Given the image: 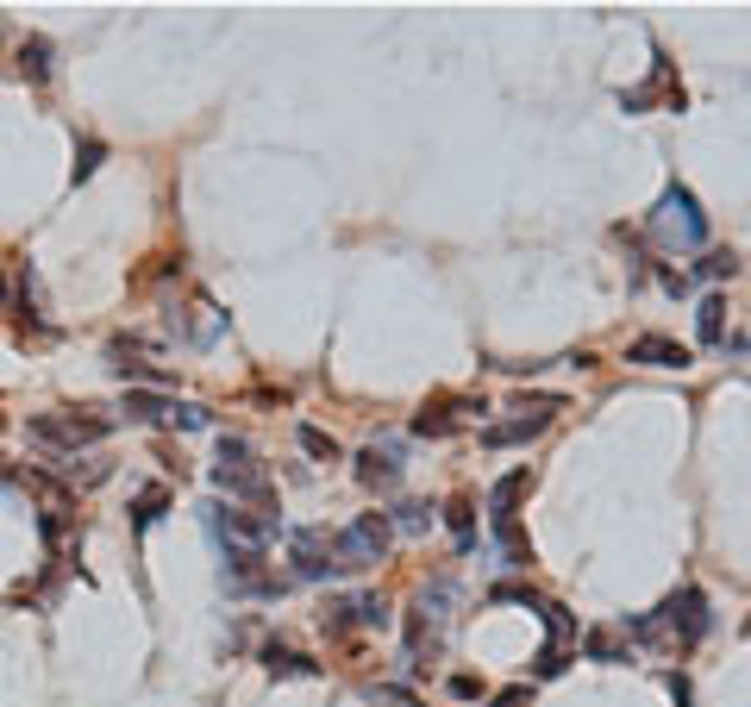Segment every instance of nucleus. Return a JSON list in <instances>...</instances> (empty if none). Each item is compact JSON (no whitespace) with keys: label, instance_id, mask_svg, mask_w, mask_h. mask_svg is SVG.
<instances>
[{"label":"nucleus","instance_id":"obj_1","mask_svg":"<svg viewBox=\"0 0 751 707\" xmlns=\"http://www.w3.org/2000/svg\"><path fill=\"white\" fill-rule=\"evenodd\" d=\"M626 632L633 639H645V645H701L714 632V613H708V594L701 589H676L664 608H652V613H633L626 620Z\"/></svg>","mask_w":751,"mask_h":707},{"label":"nucleus","instance_id":"obj_2","mask_svg":"<svg viewBox=\"0 0 751 707\" xmlns=\"http://www.w3.org/2000/svg\"><path fill=\"white\" fill-rule=\"evenodd\" d=\"M652 238H657V245H670V250H701V245H708V213H701V201H695L683 182H670V189L657 194Z\"/></svg>","mask_w":751,"mask_h":707},{"label":"nucleus","instance_id":"obj_3","mask_svg":"<svg viewBox=\"0 0 751 707\" xmlns=\"http://www.w3.org/2000/svg\"><path fill=\"white\" fill-rule=\"evenodd\" d=\"M213 489L219 495H238V501H257V514H270V470L257 463V451H250L245 439H219V463H213Z\"/></svg>","mask_w":751,"mask_h":707},{"label":"nucleus","instance_id":"obj_4","mask_svg":"<svg viewBox=\"0 0 751 707\" xmlns=\"http://www.w3.org/2000/svg\"><path fill=\"white\" fill-rule=\"evenodd\" d=\"M388 545H395L388 514H357L345 533H332V564H339V570H376L388 557Z\"/></svg>","mask_w":751,"mask_h":707},{"label":"nucleus","instance_id":"obj_5","mask_svg":"<svg viewBox=\"0 0 751 707\" xmlns=\"http://www.w3.org/2000/svg\"><path fill=\"white\" fill-rule=\"evenodd\" d=\"M25 432H32L39 444H57V451H69V458H76V451H88V444L107 439L114 426L100 420L95 407H82V414H39V420L25 426Z\"/></svg>","mask_w":751,"mask_h":707},{"label":"nucleus","instance_id":"obj_6","mask_svg":"<svg viewBox=\"0 0 751 707\" xmlns=\"http://www.w3.org/2000/svg\"><path fill=\"white\" fill-rule=\"evenodd\" d=\"M551 414H564L558 395H533V401H521V420H501L482 432V444L489 451H501V444H526V439H539L545 426H551Z\"/></svg>","mask_w":751,"mask_h":707},{"label":"nucleus","instance_id":"obj_7","mask_svg":"<svg viewBox=\"0 0 751 707\" xmlns=\"http://www.w3.org/2000/svg\"><path fill=\"white\" fill-rule=\"evenodd\" d=\"M289 557H294V576H301V582H326V576H339L326 526H294V533H289Z\"/></svg>","mask_w":751,"mask_h":707},{"label":"nucleus","instance_id":"obj_8","mask_svg":"<svg viewBox=\"0 0 751 707\" xmlns=\"http://www.w3.org/2000/svg\"><path fill=\"white\" fill-rule=\"evenodd\" d=\"M320 620H326V632H351V626L383 632V626H388V601L364 589V594H345V601H332V608L320 613Z\"/></svg>","mask_w":751,"mask_h":707},{"label":"nucleus","instance_id":"obj_9","mask_svg":"<svg viewBox=\"0 0 751 707\" xmlns=\"http://www.w3.org/2000/svg\"><path fill=\"white\" fill-rule=\"evenodd\" d=\"M463 414H489V407L482 401H426L420 414H414V432H420V439H451V432H458L463 426Z\"/></svg>","mask_w":751,"mask_h":707},{"label":"nucleus","instance_id":"obj_10","mask_svg":"<svg viewBox=\"0 0 751 707\" xmlns=\"http://www.w3.org/2000/svg\"><path fill=\"white\" fill-rule=\"evenodd\" d=\"M357 482L376 489V495H395V489H401V451H395V444H383V451L369 444L364 458H357Z\"/></svg>","mask_w":751,"mask_h":707},{"label":"nucleus","instance_id":"obj_11","mask_svg":"<svg viewBox=\"0 0 751 707\" xmlns=\"http://www.w3.org/2000/svg\"><path fill=\"white\" fill-rule=\"evenodd\" d=\"M626 364H645V369H689V351L670 339H657V332H645V339L626 344Z\"/></svg>","mask_w":751,"mask_h":707},{"label":"nucleus","instance_id":"obj_12","mask_svg":"<svg viewBox=\"0 0 751 707\" xmlns=\"http://www.w3.org/2000/svg\"><path fill=\"white\" fill-rule=\"evenodd\" d=\"M264 669H270V676H320V664H313L308 651H289V645H264Z\"/></svg>","mask_w":751,"mask_h":707},{"label":"nucleus","instance_id":"obj_13","mask_svg":"<svg viewBox=\"0 0 751 707\" xmlns=\"http://www.w3.org/2000/svg\"><path fill=\"white\" fill-rule=\"evenodd\" d=\"M695 332H701V344L727 339V294H701V307H695Z\"/></svg>","mask_w":751,"mask_h":707},{"label":"nucleus","instance_id":"obj_14","mask_svg":"<svg viewBox=\"0 0 751 707\" xmlns=\"http://www.w3.org/2000/svg\"><path fill=\"white\" fill-rule=\"evenodd\" d=\"M526 489H533V476H526V470H514V476H501L495 489H489V514H514Z\"/></svg>","mask_w":751,"mask_h":707},{"label":"nucleus","instance_id":"obj_15","mask_svg":"<svg viewBox=\"0 0 751 707\" xmlns=\"http://www.w3.org/2000/svg\"><path fill=\"white\" fill-rule=\"evenodd\" d=\"M51 57H57V51H51V39H25V44H20V69L39 82V88L51 82Z\"/></svg>","mask_w":751,"mask_h":707},{"label":"nucleus","instance_id":"obj_16","mask_svg":"<svg viewBox=\"0 0 751 707\" xmlns=\"http://www.w3.org/2000/svg\"><path fill=\"white\" fill-rule=\"evenodd\" d=\"M119 414H126V420H163V414H170V401H163V395H144V388H132V395L119 401Z\"/></svg>","mask_w":751,"mask_h":707},{"label":"nucleus","instance_id":"obj_17","mask_svg":"<svg viewBox=\"0 0 751 707\" xmlns=\"http://www.w3.org/2000/svg\"><path fill=\"white\" fill-rule=\"evenodd\" d=\"M294 439H301V451H308V458H320V463H332L339 458V439H332V432H320V426H294Z\"/></svg>","mask_w":751,"mask_h":707},{"label":"nucleus","instance_id":"obj_18","mask_svg":"<svg viewBox=\"0 0 751 707\" xmlns=\"http://www.w3.org/2000/svg\"><path fill=\"white\" fill-rule=\"evenodd\" d=\"M444 519H451V533H458L463 551H476V507H470V501H451V507H444Z\"/></svg>","mask_w":751,"mask_h":707},{"label":"nucleus","instance_id":"obj_19","mask_svg":"<svg viewBox=\"0 0 751 707\" xmlns=\"http://www.w3.org/2000/svg\"><path fill=\"white\" fill-rule=\"evenodd\" d=\"M582 657H589V664H626V651H620L614 632H589V639H582Z\"/></svg>","mask_w":751,"mask_h":707},{"label":"nucleus","instance_id":"obj_20","mask_svg":"<svg viewBox=\"0 0 751 707\" xmlns=\"http://www.w3.org/2000/svg\"><path fill=\"white\" fill-rule=\"evenodd\" d=\"M163 420H170V426H182V432H207V426H213V414H207L201 401H170V414H163Z\"/></svg>","mask_w":751,"mask_h":707},{"label":"nucleus","instance_id":"obj_21","mask_svg":"<svg viewBox=\"0 0 751 707\" xmlns=\"http://www.w3.org/2000/svg\"><path fill=\"white\" fill-rule=\"evenodd\" d=\"M163 507H170V495H163V489H144V495L132 501V526H138V533H151Z\"/></svg>","mask_w":751,"mask_h":707},{"label":"nucleus","instance_id":"obj_22","mask_svg":"<svg viewBox=\"0 0 751 707\" xmlns=\"http://www.w3.org/2000/svg\"><path fill=\"white\" fill-rule=\"evenodd\" d=\"M100 157H107V144H100V138H82V144H76V163H69V182H88V175L100 170Z\"/></svg>","mask_w":751,"mask_h":707},{"label":"nucleus","instance_id":"obj_23","mask_svg":"<svg viewBox=\"0 0 751 707\" xmlns=\"http://www.w3.org/2000/svg\"><path fill=\"white\" fill-rule=\"evenodd\" d=\"M388 526H401V533L414 538V533H426V526H432V507H426V501H401V507H395V519H388Z\"/></svg>","mask_w":751,"mask_h":707},{"label":"nucleus","instance_id":"obj_24","mask_svg":"<svg viewBox=\"0 0 751 707\" xmlns=\"http://www.w3.org/2000/svg\"><path fill=\"white\" fill-rule=\"evenodd\" d=\"M695 269H701L708 282H732V276H739V257H732V250H708Z\"/></svg>","mask_w":751,"mask_h":707},{"label":"nucleus","instance_id":"obj_25","mask_svg":"<svg viewBox=\"0 0 751 707\" xmlns=\"http://www.w3.org/2000/svg\"><path fill=\"white\" fill-rule=\"evenodd\" d=\"M526 701H533V688H501L495 695V707H526Z\"/></svg>","mask_w":751,"mask_h":707},{"label":"nucleus","instance_id":"obj_26","mask_svg":"<svg viewBox=\"0 0 751 707\" xmlns=\"http://www.w3.org/2000/svg\"><path fill=\"white\" fill-rule=\"evenodd\" d=\"M476 688H482L476 676H451V695H458V701H470V695H476Z\"/></svg>","mask_w":751,"mask_h":707},{"label":"nucleus","instance_id":"obj_27","mask_svg":"<svg viewBox=\"0 0 751 707\" xmlns=\"http://www.w3.org/2000/svg\"><path fill=\"white\" fill-rule=\"evenodd\" d=\"M0 307H7V282H0Z\"/></svg>","mask_w":751,"mask_h":707},{"label":"nucleus","instance_id":"obj_28","mask_svg":"<svg viewBox=\"0 0 751 707\" xmlns=\"http://www.w3.org/2000/svg\"><path fill=\"white\" fill-rule=\"evenodd\" d=\"M0 426H7V420H0Z\"/></svg>","mask_w":751,"mask_h":707}]
</instances>
